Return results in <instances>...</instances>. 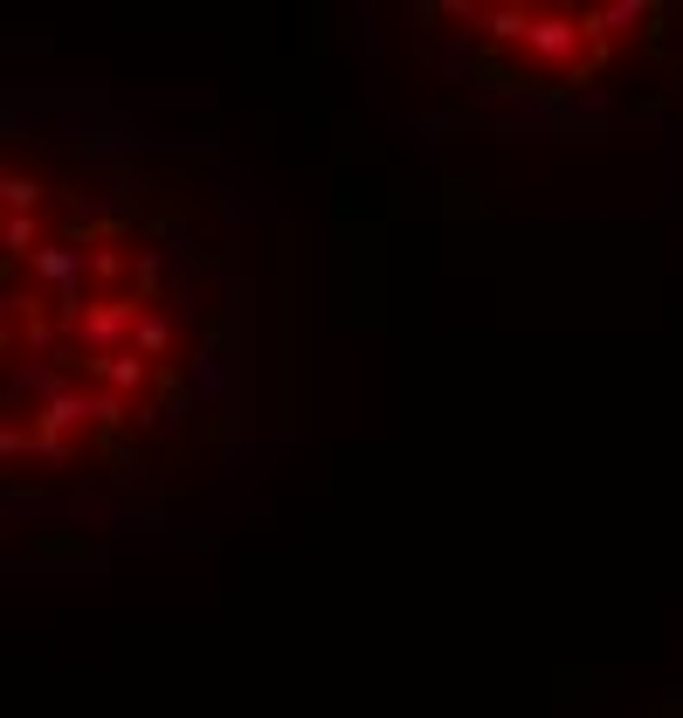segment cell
<instances>
[{"label":"cell","instance_id":"cell-2","mask_svg":"<svg viewBox=\"0 0 683 718\" xmlns=\"http://www.w3.org/2000/svg\"><path fill=\"white\" fill-rule=\"evenodd\" d=\"M442 84L505 124H615L683 105V8L566 0V8H429Z\"/></svg>","mask_w":683,"mask_h":718},{"label":"cell","instance_id":"cell-1","mask_svg":"<svg viewBox=\"0 0 683 718\" xmlns=\"http://www.w3.org/2000/svg\"><path fill=\"white\" fill-rule=\"evenodd\" d=\"M249 435V255L215 139L104 84L0 111V511L35 567L173 538Z\"/></svg>","mask_w":683,"mask_h":718},{"label":"cell","instance_id":"cell-3","mask_svg":"<svg viewBox=\"0 0 683 718\" xmlns=\"http://www.w3.org/2000/svg\"><path fill=\"white\" fill-rule=\"evenodd\" d=\"M670 718H683V705H676V711H670Z\"/></svg>","mask_w":683,"mask_h":718}]
</instances>
